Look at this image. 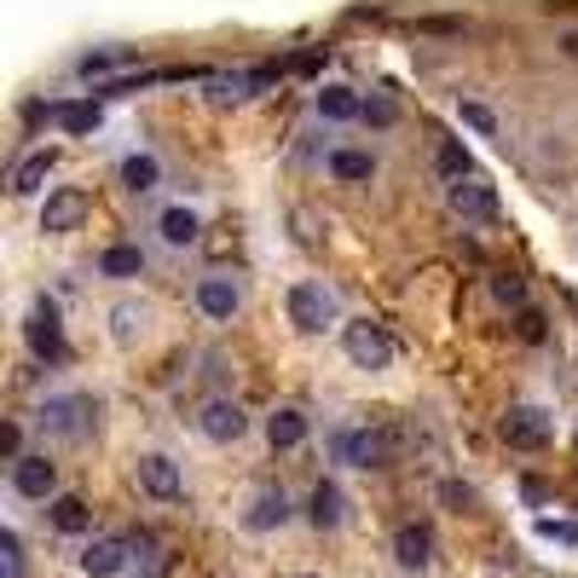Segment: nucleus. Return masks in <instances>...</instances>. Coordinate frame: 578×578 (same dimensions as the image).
Returning <instances> with one entry per match:
<instances>
[{
    "label": "nucleus",
    "mask_w": 578,
    "mask_h": 578,
    "mask_svg": "<svg viewBox=\"0 0 578 578\" xmlns=\"http://www.w3.org/2000/svg\"><path fill=\"white\" fill-rule=\"evenodd\" d=\"M330 318H336V301H330V290H324V284L307 279V284H295V290H290V324H295V330L318 336Z\"/></svg>",
    "instance_id": "obj_4"
},
{
    "label": "nucleus",
    "mask_w": 578,
    "mask_h": 578,
    "mask_svg": "<svg viewBox=\"0 0 578 578\" xmlns=\"http://www.w3.org/2000/svg\"><path fill=\"white\" fill-rule=\"evenodd\" d=\"M307 521L318 526V533H324V526H341V492H336L330 481H318V492H313V509H307Z\"/></svg>",
    "instance_id": "obj_21"
},
{
    "label": "nucleus",
    "mask_w": 578,
    "mask_h": 578,
    "mask_svg": "<svg viewBox=\"0 0 578 578\" xmlns=\"http://www.w3.org/2000/svg\"><path fill=\"white\" fill-rule=\"evenodd\" d=\"M451 209H458L463 220H497L504 214V203H497V191L481 180V174H469V180H451Z\"/></svg>",
    "instance_id": "obj_6"
},
{
    "label": "nucleus",
    "mask_w": 578,
    "mask_h": 578,
    "mask_svg": "<svg viewBox=\"0 0 578 578\" xmlns=\"http://www.w3.org/2000/svg\"><path fill=\"white\" fill-rule=\"evenodd\" d=\"M53 162H59V150H53V145L35 150V157H23V162L12 168V191H18V197H23V191H35L46 174H53Z\"/></svg>",
    "instance_id": "obj_17"
},
{
    "label": "nucleus",
    "mask_w": 578,
    "mask_h": 578,
    "mask_svg": "<svg viewBox=\"0 0 578 578\" xmlns=\"http://www.w3.org/2000/svg\"><path fill=\"white\" fill-rule=\"evenodd\" d=\"M128 549H134V544H122V538H93V544L82 549V572H93V578H116L122 567H128Z\"/></svg>",
    "instance_id": "obj_13"
},
{
    "label": "nucleus",
    "mask_w": 578,
    "mask_h": 578,
    "mask_svg": "<svg viewBox=\"0 0 578 578\" xmlns=\"http://www.w3.org/2000/svg\"><path fill=\"white\" fill-rule=\"evenodd\" d=\"M330 174H336V180H347V186H365V180H376V157H365V150H336Z\"/></svg>",
    "instance_id": "obj_19"
},
{
    "label": "nucleus",
    "mask_w": 578,
    "mask_h": 578,
    "mask_svg": "<svg viewBox=\"0 0 578 578\" xmlns=\"http://www.w3.org/2000/svg\"><path fill=\"white\" fill-rule=\"evenodd\" d=\"M318 116L354 122V116H365V105H359V93H347V87H324V93H318Z\"/></svg>",
    "instance_id": "obj_20"
},
{
    "label": "nucleus",
    "mask_w": 578,
    "mask_h": 578,
    "mask_svg": "<svg viewBox=\"0 0 578 578\" xmlns=\"http://www.w3.org/2000/svg\"><path fill=\"white\" fill-rule=\"evenodd\" d=\"M266 440L279 445V451H295L301 440H307V417L290 411V406H284V411H272V417H266Z\"/></svg>",
    "instance_id": "obj_16"
},
{
    "label": "nucleus",
    "mask_w": 578,
    "mask_h": 578,
    "mask_svg": "<svg viewBox=\"0 0 578 578\" xmlns=\"http://www.w3.org/2000/svg\"><path fill=\"white\" fill-rule=\"evenodd\" d=\"M23 336H30V347L41 359H64V330H59V307L53 301H35V313H30V324H23Z\"/></svg>",
    "instance_id": "obj_11"
},
{
    "label": "nucleus",
    "mask_w": 578,
    "mask_h": 578,
    "mask_svg": "<svg viewBox=\"0 0 578 578\" xmlns=\"http://www.w3.org/2000/svg\"><path fill=\"white\" fill-rule=\"evenodd\" d=\"M0 451H7V458L18 463V458H23V434H18V429H7V434H0Z\"/></svg>",
    "instance_id": "obj_35"
},
{
    "label": "nucleus",
    "mask_w": 578,
    "mask_h": 578,
    "mask_svg": "<svg viewBox=\"0 0 578 578\" xmlns=\"http://www.w3.org/2000/svg\"><path fill=\"white\" fill-rule=\"evenodd\" d=\"M53 526L59 533H87V504L82 497H53Z\"/></svg>",
    "instance_id": "obj_23"
},
{
    "label": "nucleus",
    "mask_w": 578,
    "mask_h": 578,
    "mask_svg": "<svg viewBox=\"0 0 578 578\" xmlns=\"http://www.w3.org/2000/svg\"><path fill=\"white\" fill-rule=\"evenodd\" d=\"M93 417H98V406L87 393H64V399H46L41 406V429L59 434V440H82L93 429Z\"/></svg>",
    "instance_id": "obj_2"
},
{
    "label": "nucleus",
    "mask_w": 578,
    "mask_h": 578,
    "mask_svg": "<svg viewBox=\"0 0 578 578\" xmlns=\"http://www.w3.org/2000/svg\"><path fill=\"white\" fill-rule=\"evenodd\" d=\"M434 162H440L445 180H469V174H474V168H469V150H463L458 139H440V157H434Z\"/></svg>",
    "instance_id": "obj_25"
},
{
    "label": "nucleus",
    "mask_w": 578,
    "mask_h": 578,
    "mask_svg": "<svg viewBox=\"0 0 578 578\" xmlns=\"http://www.w3.org/2000/svg\"><path fill=\"white\" fill-rule=\"evenodd\" d=\"M393 556L406 567H429L434 561V526H422V521L399 526V533H393Z\"/></svg>",
    "instance_id": "obj_14"
},
{
    "label": "nucleus",
    "mask_w": 578,
    "mask_h": 578,
    "mask_svg": "<svg viewBox=\"0 0 578 578\" xmlns=\"http://www.w3.org/2000/svg\"><path fill=\"white\" fill-rule=\"evenodd\" d=\"M365 116L376 122V128H388V122H393V105H388V98H376V105H365Z\"/></svg>",
    "instance_id": "obj_34"
},
{
    "label": "nucleus",
    "mask_w": 578,
    "mask_h": 578,
    "mask_svg": "<svg viewBox=\"0 0 578 578\" xmlns=\"http://www.w3.org/2000/svg\"><path fill=\"white\" fill-rule=\"evenodd\" d=\"M116 64H128V53H93V59H82V75H105Z\"/></svg>",
    "instance_id": "obj_32"
},
{
    "label": "nucleus",
    "mask_w": 578,
    "mask_h": 578,
    "mask_svg": "<svg viewBox=\"0 0 578 578\" xmlns=\"http://www.w3.org/2000/svg\"><path fill=\"white\" fill-rule=\"evenodd\" d=\"M538 538H549V544H578V521H538Z\"/></svg>",
    "instance_id": "obj_30"
},
{
    "label": "nucleus",
    "mask_w": 578,
    "mask_h": 578,
    "mask_svg": "<svg viewBox=\"0 0 578 578\" xmlns=\"http://www.w3.org/2000/svg\"><path fill=\"white\" fill-rule=\"evenodd\" d=\"M53 116H59L64 134H93L98 128V105H59Z\"/></svg>",
    "instance_id": "obj_24"
},
{
    "label": "nucleus",
    "mask_w": 578,
    "mask_h": 578,
    "mask_svg": "<svg viewBox=\"0 0 578 578\" xmlns=\"http://www.w3.org/2000/svg\"><path fill=\"white\" fill-rule=\"evenodd\" d=\"M98 272H105V279H139L145 272V255L134 243H116V249H105V255H98Z\"/></svg>",
    "instance_id": "obj_18"
},
{
    "label": "nucleus",
    "mask_w": 578,
    "mask_h": 578,
    "mask_svg": "<svg viewBox=\"0 0 578 578\" xmlns=\"http://www.w3.org/2000/svg\"><path fill=\"white\" fill-rule=\"evenodd\" d=\"M463 122H469L474 134H497V116H492L486 105H463Z\"/></svg>",
    "instance_id": "obj_31"
},
{
    "label": "nucleus",
    "mask_w": 578,
    "mask_h": 578,
    "mask_svg": "<svg viewBox=\"0 0 578 578\" xmlns=\"http://www.w3.org/2000/svg\"><path fill=\"white\" fill-rule=\"evenodd\" d=\"M393 445L399 440L388 429H347V434H336V458L354 463V469H382L393 458Z\"/></svg>",
    "instance_id": "obj_3"
},
{
    "label": "nucleus",
    "mask_w": 578,
    "mask_h": 578,
    "mask_svg": "<svg viewBox=\"0 0 578 578\" xmlns=\"http://www.w3.org/2000/svg\"><path fill=\"white\" fill-rule=\"evenodd\" d=\"M139 486L157 497V504H174V497L186 492V474L174 458H162V451H150V458H139Z\"/></svg>",
    "instance_id": "obj_9"
},
{
    "label": "nucleus",
    "mask_w": 578,
    "mask_h": 578,
    "mask_svg": "<svg viewBox=\"0 0 578 578\" xmlns=\"http://www.w3.org/2000/svg\"><path fill=\"white\" fill-rule=\"evenodd\" d=\"M111 324H116V341H134V336L145 330V307H134V301H122V307L111 313Z\"/></svg>",
    "instance_id": "obj_27"
},
{
    "label": "nucleus",
    "mask_w": 578,
    "mask_h": 578,
    "mask_svg": "<svg viewBox=\"0 0 578 578\" xmlns=\"http://www.w3.org/2000/svg\"><path fill=\"white\" fill-rule=\"evenodd\" d=\"M197 429H203V440H214V445H232V440H243L249 417H243L238 399H209L203 417H197Z\"/></svg>",
    "instance_id": "obj_7"
},
{
    "label": "nucleus",
    "mask_w": 578,
    "mask_h": 578,
    "mask_svg": "<svg viewBox=\"0 0 578 578\" xmlns=\"http://www.w3.org/2000/svg\"><path fill=\"white\" fill-rule=\"evenodd\" d=\"M567 53H572V59H578V35H567Z\"/></svg>",
    "instance_id": "obj_36"
},
{
    "label": "nucleus",
    "mask_w": 578,
    "mask_h": 578,
    "mask_svg": "<svg viewBox=\"0 0 578 578\" xmlns=\"http://www.w3.org/2000/svg\"><path fill=\"white\" fill-rule=\"evenodd\" d=\"M122 180H128L134 191H150L162 180V168H157V157H128V162H122Z\"/></svg>",
    "instance_id": "obj_26"
},
{
    "label": "nucleus",
    "mask_w": 578,
    "mask_h": 578,
    "mask_svg": "<svg viewBox=\"0 0 578 578\" xmlns=\"http://www.w3.org/2000/svg\"><path fill=\"white\" fill-rule=\"evenodd\" d=\"M521 336H526V341H544V318H538L533 307L521 313Z\"/></svg>",
    "instance_id": "obj_33"
},
{
    "label": "nucleus",
    "mask_w": 578,
    "mask_h": 578,
    "mask_svg": "<svg viewBox=\"0 0 578 578\" xmlns=\"http://www.w3.org/2000/svg\"><path fill=\"white\" fill-rule=\"evenodd\" d=\"M341 347H347V359H354L359 370H388L393 365V336L382 330V324H370V318H354L341 330Z\"/></svg>",
    "instance_id": "obj_1"
},
{
    "label": "nucleus",
    "mask_w": 578,
    "mask_h": 578,
    "mask_svg": "<svg viewBox=\"0 0 578 578\" xmlns=\"http://www.w3.org/2000/svg\"><path fill=\"white\" fill-rule=\"evenodd\" d=\"M497 434H504L515 451H538V445H549V417L538 406H515L504 422H497Z\"/></svg>",
    "instance_id": "obj_8"
},
{
    "label": "nucleus",
    "mask_w": 578,
    "mask_h": 578,
    "mask_svg": "<svg viewBox=\"0 0 578 578\" xmlns=\"http://www.w3.org/2000/svg\"><path fill=\"white\" fill-rule=\"evenodd\" d=\"M301 578H313V572H301Z\"/></svg>",
    "instance_id": "obj_37"
},
{
    "label": "nucleus",
    "mask_w": 578,
    "mask_h": 578,
    "mask_svg": "<svg viewBox=\"0 0 578 578\" xmlns=\"http://www.w3.org/2000/svg\"><path fill=\"white\" fill-rule=\"evenodd\" d=\"M284 521H290V497H284V486H266V492L255 497V509L243 515L249 533H272V526H284Z\"/></svg>",
    "instance_id": "obj_15"
},
{
    "label": "nucleus",
    "mask_w": 578,
    "mask_h": 578,
    "mask_svg": "<svg viewBox=\"0 0 578 578\" xmlns=\"http://www.w3.org/2000/svg\"><path fill=\"white\" fill-rule=\"evenodd\" d=\"M0 567H7V578H23V544H18V533H0Z\"/></svg>",
    "instance_id": "obj_28"
},
{
    "label": "nucleus",
    "mask_w": 578,
    "mask_h": 578,
    "mask_svg": "<svg viewBox=\"0 0 578 578\" xmlns=\"http://www.w3.org/2000/svg\"><path fill=\"white\" fill-rule=\"evenodd\" d=\"M492 290H497V301H509V307H526V284L515 279V272H497Z\"/></svg>",
    "instance_id": "obj_29"
},
{
    "label": "nucleus",
    "mask_w": 578,
    "mask_h": 578,
    "mask_svg": "<svg viewBox=\"0 0 578 578\" xmlns=\"http://www.w3.org/2000/svg\"><path fill=\"white\" fill-rule=\"evenodd\" d=\"M87 209H93V197L82 191V186H64V191H53L46 197V209H41V232H75V225L87 220Z\"/></svg>",
    "instance_id": "obj_5"
},
{
    "label": "nucleus",
    "mask_w": 578,
    "mask_h": 578,
    "mask_svg": "<svg viewBox=\"0 0 578 578\" xmlns=\"http://www.w3.org/2000/svg\"><path fill=\"white\" fill-rule=\"evenodd\" d=\"M12 486H18V497H53L59 492V469L46 458H18L12 463Z\"/></svg>",
    "instance_id": "obj_12"
},
{
    "label": "nucleus",
    "mask_w": 578,
    "mask_h": 578,
    "mask_svg": "<svg viewBox=\"0 0 578 578\" xmlns=\"http://www.w3.org/2000/svg\"><path fill=\"white\" fill-rule=\"evenodd\" d=\"M162 238H168L174 249H191V243H197V214H191V209H168V214H162Z\"/></svg>",
    "instance_id": "obj_22"
},
{
    "label": "nucleus",
    "mask_w": 578,
    "mask_h": 578,
    "mask_svg": "<svg viewBox=\"0 0 578 578\" xmlns=\"http://www.w3.org/2000/svg\"><path fill=\"white\" fill-rule=\"evenodd\" d=\"M197 307H203V318L225 324V318L243 307V290L225 279V272H209V279H197Z\"/></svg>",
    "instance_id": "obj_10"
}]
</instances>
